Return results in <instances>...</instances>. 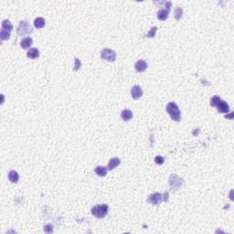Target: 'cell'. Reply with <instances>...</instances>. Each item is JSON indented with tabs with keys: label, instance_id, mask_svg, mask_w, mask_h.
Wrapping results in <instances>:
<instances>
[{
	"label": "cell",
	"instance_id": "cell-1",
	"mask_svg": "<svg viewBox=\"0 0 234 234\" xmlns=\"http://www.w3.org/2000/svg\"><path fill=\"white\" fill-rule=\"evenodd\" d=\"M166 112L169 114L170 117L176 121V122H179L181 120V114H180V110L175 102H171L167 104L166 106Z\"/></svg>",
	"mask_w": 234,
	"mask_h": 234
},
{
	"label": "cell",
	"instance_id": "cell-2",
	"mask_svg": "<svg viewBox=\"0 0 234 234\" xmlns=\"http://www.w3.org/2000/svg\"><path fill=\"white\" fill-rule=\"evenodd\" d=\"M108 209H109L108 205H106V204L97 205V206H94V207L91 209V214L98 219H102L107 215Z\"/></svg>",
	"mask_w": 234,
	"mask_h": 234
},
{
	"label": "cell",
	"instance_id": "cell-3",
	"mask_svg": "<svg viewBox=\"0 0 234 234\" xmlns=\"http://www.w3.org/2000/svg\"><path fill=\"white\" fill-rule=\"evenodd\" d=\"M167 198H168V193L166 192L165 194H160V193H155L149 196L148 198V201L150 202L153 205H158L160 204L163 200L164 201H167Z\"/></svg>",
	"mask_w": 234,
	"mask_h": 234
},
{
	"label": "cell",
	"instance_id": "cell-4",
	"mask_svg": "<svg viewBox=\"0 0 234 234\" xmlns=\"http://www.w3.org/2000/svg\"><path fill=\"white\" fill-rule=\"evenodd\" d=\"M17 32L18 35H20V36H24V35H27V34H30L33 32V30H32V27L31 26L27 23V21L23 20L19 23V25H18L17 27Z\"/></svg>",
	"mask_w": 234,
	"mask_h": 234
},
{
	"label": "cell",
	"instance_id": "cell-5",
	"mask_svg": "<svg viewBox=\"0 0 234 234\" xmlns=\"http://www.w3.org/2000/svg\"><path fill=\"white\" fill-rule=\"evenodd\" d=\"M101 57L107 61H114L116 58V53L110 49H104L101 52Z\"/></svg>",
	"mask_w": 234,
	"mask_h": 234
},
{
	"label": "cell",
	"instance_id": "cell-6",
	"mask_svg": "<svg viewBox=\"0 0 234 234\" xmlns=\"http://www.w3.org/2000/svg\"><path fill=\"white\" fill-rule=\"evenodd\" d=\"M131 94H132V97L135 100H137L140 97H142V95H143V90L141 89V87H140V86L135 85V86H134L132 88V90H131Z\"/></svg>",
	"mask_w": 234,
	"mask_h": 234
},
{
	"label": "cell",
	"instance_id": "cell-7",
	"mask_svg": "<svg viewBox=\"0 0 234 234\" xmlns=\"http://www.w3.org/2000/svg\"><path fill=\"white\" fill-rule=\"evenodd\" d=\"M218 108V111H219V113H221V114H225V113H228L229 110H230V107L228 105V104L225 102V101H222L220 100L219 102H218V104L216 106Z\"/></svg>",
	"mask_w": 234,
	"mask_h": 234
},
{
	"label": "cell",
	"instance_id": "cell-8",
	"mask_svg": "<svg viewBox=\"0 0 234 234\" xmlns=\"http://www.w3.org/2000/svg\"><path fill=\"white\" fill-rule=\"evenodd\" d=\"M135 70L137 72H143L147 69V64L144 60H138L135 63Z\"/></svg>",
	"mask_w": 234,
	"mask_h": 234
},
{
	"label": "cell",
	"instance_id": "cell-9",
	"mask_svg": "<svg viewBox=\"0 0 234 234\" xmlns=\"http://www.w3.org/2000/svg\"><path fill=\"white\" fill-rule=\"evenodd\" d=\"M27 56L31 60H35L40 56V51L37 48H31L27 52Z\"/></svg>",
	"mask_w": 234,
	"mask_h": 234
},
{
	"label": "cell",
	"instance_id": "cell-10",
	"mask_svg": "<svg viewBox=\"0 0 234 234\" xmlns=\"http://www.w3.org/2000/svg\"><path fill=\"white\" fill-rule=\"evenodd\" d=\"M168 14H169V10H167V9H160V10L157 12L158 19H160L162 21L166 20L168 17Z\"/></svg>",
	"mask_w": 234,
	"mask_h": 234
},
{
	"label": "cell",
	"instance_id": "cell-11",
	"mask_svg": "<svg viewBox=\"0 0 234 234\" xmlns=\"http://www.w3.org/2000/svg\"><path fill=\"white\" fill-rule=\"evenodd\" d=\"M121 163L120 161V159L119 158H112L110 162L108 163V167H107V169L109 170H113L114 168H115L117 166H119Z\"/></svg>",
	"mask_w": 234,
	"mask_h": 234
},
{
	"label": "cell",
	"instance_id": "cell-12",
	"mask_svg": "<svg viewBox=\"0 0 234 234\" xmlns=\"http://www.w3.org/2000/svg\"><path fill=\"white\" fill-rule=\"evenodd\" d=\"M121 117L124 121H129V120H131L133 118V113L130 110L125 109V110H124L123 112H122Z\"/></svg>",
	"mask_w": 234,
	"mask_h": 234
},
{
	"label": "cell",
	"instance_id": "cell-13",
	"mask_svg": "<svg viewBox=\"0 0 234 234\" xmlns=\"http://www.w3.org/2000/svg\"><path fill=\"white\" fill-rule=\"evenodd\" d=\"M32 44H33V40H32L31 38H30V37H29V38L23 39L21 40V42H20V45L22 47V49H29Z\"/></svg>",
	"mask_w": 234,
	"mask_h": 234
},
{
	"label": "cell",
	"instance_id": "cell-14",
	"mask_svg": "<svg viewBox=\"0 0 234 234\" xmlns=\"http://www.w3.org/2000/svg\"><path fill=\"white\" fill-rule=\"evenodd\" d=\"M8 179L12 183H17L18 181V179H19V176H18V173L17 171L12 170L8 174Z\"/></svg>",
	"mask_w": 234,
	"mask_h": 234
},
{
	"label": "cell",
	"instance_id": "cell-15",
	"mask_svg": "<svg viewBox=\"0 0 234 234\" xmlns=\"http://www.w3.org/2000/svg\"><path fill=\"white\" fill-rule=\"evenodd\" d=\"M34 26L37 29H42L45 26V19L43 17H37L34 20Z\"/></svg>",
	"mask_w": 234,
	"mask_h": 234
},
{
	"label": "cell",
	"instance_id": "cell-16",
	"mask_svg": "<svg viewBox=\"0 0 234 234\" xmlns=\"http://www.w3.org/2000/svg\"><path fill=\"white\" fill-rule=\"evenodd\" d=\"M95 173L100 176H105L107 174V168L104 166H97L95 168Z\"/></svg>",
	"mask_w": 234,
	"mask_h": 234
},
{
	"label": "cell",
	"instance_id": "cell-17",
	"mask_svg": "<svg viewBox=\"0 0 234 234\" xmlns=\"http://www.w3.org/2000/svg\"><path fill=\"white\" fill-rule=\"evenodd\" d=\"M2 27L3 30H8V31H11L13 30V25L9 22L8 20H4L3 23H2Z\"/></svg>",
	"mask_w": 234,
	"mask_h": 234
},
{
	"label": "cell",
	"instance_id": "cell-18",
	"mask_svg": "<svg viewBox=\"0 0 234 234\" xmlns=\"http://www.w3.org/2000/svg\"><path fill=\"white\" fill-rule=\"evenodd\" d=\"M0 37H1L2 40H6L10 38V31L6 30H2L1 32H0Z\"/></svg>",
	"mask_w": 234,
	"mask_h": 234
},
{
	"label": "cell",
	"instance_id": "cell-19",
	"mask_svg": "<svg viewBox=\"0 0 234 234\" xmlns=\"http://www.w3.org/2000/svg\"><path fill=\"white\" fill-rule=\"evenodd\" d=\"M182 15H183L182 9H181L180 7H176V8L175 9V17L176 18L177 20H179Z\"/></svg>",
	"mask_w": 234,
	"mask_h": 234
},
{
	"label": "cell",
	"instance_id": "cell-20",
	"mask_svg": "<svg viewBox=\"0 0 234 234\" xmlns=\"http://www.w3.org/2000/svg\"><path fill=\"white\" fill-rule=\"evenodd\" d=\"M156 30H157V27H152L151 30L147 33V35H146L145 37H147V38H154V37L156 36Z\"/></svg>",
	"mask_w": 234,
	"mask_h": 234
},
{
	"label": "cell",
	"instance_id": "cell-21",
	"mask_svg": "<svg viewBox=\"0 0 234 234\" xmlns=\"http://www.w3.org/2000/svg\"><path fill=\"white\" fill-rule=\"evenodd\" d=\"M220 100H221V99H220L219 96H214V97L211 99V102H210L211 106H215V107H216L217 104H218V102H219Z\"/></svg>",
	"mask_w": 234,
	"mask_h": 234
},
{
	"label": "cell",
	"instance_id": "cell-22",
	"mask_svg": "<svg viewBox=\"0 0 234 234\" xmlns=\"http://www.w3.org/2000/svg\"><path fill=\"white\" fill-rule=\"evenodd\" d=\"M155 162L157 164V165H162L164 163V157L160 156H157L155 157Z\"/></svg>",
	"mask_w": 234,
	"mask_h": 234
},
{
	"label": "cell",
	"instance_id": "cell-23",
	"mask_svg": "<svg viewBox=\"0 0 234 234\" xmlns=\"http://www.w3.org/2000/svg\"><path fill=\"white\" fill-rule=\"evenodd\" d=\"M44 231L46 233H51L53 231V226L50 225V224H48V225H46L44 227Z\"/></svg>",
	"mask_w": 234,
	"mask_h": 234
},
{
	"label": "cell",
	"instance_id": "cell-24",
	"mask_svg": "<svg viewBox=\"0 0 234 234\" xmlns=\"http://www.w3.org/2000/svg\"><path fill=\"white\" fill-rule=\"evenodd\" d=\"M81 61L78 60V59H75V67H74V71H78L79 69H80V67H81Z\"/></svg>",
	"mask_w": 234,
	"mask_h": 234
}]
</instances>
